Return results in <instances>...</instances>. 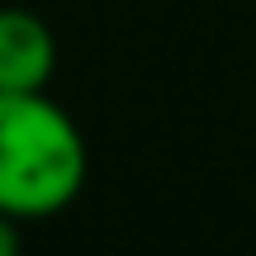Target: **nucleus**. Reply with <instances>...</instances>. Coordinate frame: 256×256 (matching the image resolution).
Segmentation results:
<instances>
[{
    "label": "nucleus",
    "instance_id": "f257e3e1",
    "mask_svg": "<svg viewBox=\"0 0 256 256\" xmlns=\"http://www.w3.org/2000/svg\"><path fill=\"white\" fill-rule=\"evenodd\" d=\"M90 152L48 90H0V214L38 223L81 194Z\"/></svg>",
    "mask_w": 256,
    "mask_h": 256
},
{
    "label": "nucleus",
    "instance_id": "f03ea898",
    "mask_svg": "<svg viewBox=\"0 0 256 256\" xmlns=\"http://www.w3.org/2000/svg\"><path fill=\"white\" fill-rule=\"evenodd\" d=\"M57 38L34 10H0V90H48Z\"/></svg>",
    "mask_w": 256,
    "mask_h": 256
},
{
    "label": "nucleus",
    "instance_id": "7ed1b4c3",
    "mask_svg": "<svg viewBox=\"0 0 256 256\" xmlns=\"http://www.w3.org/2000/svg\"><path fill=\"white\" fill-rule=\"evenodd\" d=\"M24 223L19 218H10V214H0V256H14L19 252V242H24Z\"/></svg>",
    "mask_w": 256,
    "mask_h": 256
}]
</instances>
